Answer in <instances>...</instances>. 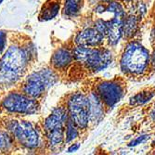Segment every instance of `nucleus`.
<instances>
[{
	"mask_svg": "<svg viewBox=\"0 0 155 155\" xmlns=\"http://www.w3.org/2000/svg\"><path fill=\"white\" fill-rule=\"evenodd\" d=\"M35 57V48L28 37L12 40L0 57V89L17 87L29 74Z\"/></svg>",
	"mask_w": 155,
	"mask_h": 155,
	"instance_id": "f257e3e1",
	"label": "nucleus"
},
{
	"mask_svg": "<svg viewBox=\"0 0 155 155\" xmlns=\"http://www.w3.org/2000/svg\"><path fill=\"white\" fill-rule=\"evenodd\" d=\"M0 124L12 136L18 150L36 151L45 147L43 133L36 124L12 115L2 117Z\"/></svg>",
	"mask_w": 155,
	"mask_h": 155,
	"instance_id": "f03ea898",
	"label": "nucleus"
},
{
	"mask_svg": "<svg viewBox=\"0 0 155 155\" xmlns=\"http://www.w3.org/2000/svg\"><path fill=\"white\" fill-rule=\"evenodd\" d=\"M69 119L66 105L55 107L42 123L41 130L45 147L50 151H59L65 143V128Z\"/></svg>",
	"mask_w": 155,
	"mask_h": 155,
	"instance_id": "7ed1b4c3",
	"label": "nucleus"
},
{
	"mask_svg": "<svg viewBox=\"0 0 155 155\" xmlns=\"http://www.w3.org/2000/svg\"><path fill=\"white\" fill-rule=\"evenodd\" d=\"M57 82L58 75L52 68H42L28 74L16 88L27 96L40 101Z\"/></svg>",
	"mask_w": 155,
	"mask_h": 155,
	"instance_id": "20e7f679",
	"label": "nucleus"
},
{
	"mask_svg": "<svg viewBox=\"0 0 155 155\" xmlns=\"http://www.w3.org/2000/svg\"><path fill=\"white\" fill-rule=\"evenodd\" d=\"M40 109V101L27 96L17 88L6 94L0 101V114L6 115H33L39 112Z\"/></svg>",
	"mask_w": 155,
	"mask_h": 155,
	"instance_id": "39448f33",
	"label": "nucleus"
},
{
	"mask_svg": "<svg viewBox=\"0 0 155 155\" xmlns=\"http://www.w3.org/2000/svg\"><path fill=\"white\" fill-rule=\"evenodd\" d=\"M149 51L138 42L126 46L121 58V68L125 74L138 75L143 74L150 63Z\"/></svg>",
	"mask_w": 155,
	"mask_h": 155,
	"instance_id": "423d86ee",
	"label": "nucleus"
},
{
	"mask_svg": "<svg viewBox=\"0 0 155 155\" xmlns=\"http://www.w3.org/2000/svg\"><path fill=\"white\" fill-rule=\"evenodd\" d=\"M74 59L93 72L107 68L111 62V53L108 49L76 46L73 49Z\"/></svg>",
	"mask_w": 155,
	"mask_h": 155,
	"instance_id": "0eeeda50",
	"label": "nucleus"
},
{
	"mask_svg": "<svg viewBox=\"0 0 155 155\" xmlns=\"http://www.w3.org/2000/svg\"><path fill=\"white\" fill-rule=\"evenodd\" d=\"M66 108L69 118L75 124L79 130L86 129L90 121V104L88 97L79 92L73 93L67 98Z\"/></svg>",
	"mask_w": 155,
	"mask_h": 155,
	"instance_id": "6e6552de",
	"label": "nucleus"
},
{
	"mask_svg": "<svg viewBox=\"0 0 155 155\" xmlns=\"http://www.w3.org/2000/svg\"><path fill=\"white\" fill-rule=\"evenodd\" d=\"M97 94L107 107L114 106L124 95V90L120 84L114 81H105L97 87Z\"/></svg>",
	"mask_w": 155,
	"mask_h": 155,
	"instance_id": "1a4fd4ad",
	"label": "nucleus"
},
{
	"mask_svg": "<svg viewBox=\"0 0 155 155\" xmlns=\"http://www.w3.org/2000/svg\"><path fill=\"white\" fill-rule=\"evenodd\" d=\"M104 37L105 35L98 31L96 27H89L78 33L75 37V44L76 46L96 48L103 43Z\"/></svg>",
	"mask_w": 155,
	"mask_h": 155,
	"instance_id": "9d476101",
	"label": "nucleus"
},
{
	"mask_svg": "<svg viewBox=\"0 0 155 155\" xmlns=\"http://www.w3.org/2000/svg\"><path fill=\"white\" fill-rule=\"evenodd\" d=\"M74 60L73 50L66 48H60L51 56L50 66L55 72H62L68 69Z\"/></svg>",
	"mask_w": 155,
	"mask_h": 155,
	"instance_id": "9b49d317",
	"label": "nucleus"
},
{
	"mask_svg": "<svg viewBox=\"0 0 155 155\" xmlns=\"http://www.w3.org/2000/svg\"><path fill=\"white\" fill-rule=\"evenodd\" d=\"M61 7V0H46L40 8L38 20L40 21H48L53 20L59 14Z\"/></svg>",
	"mask_w": 155,
	"mask_h": 155,
	"instance_id": "f8f14e48",
	"label": "nucleus"
},
{
	"mask_svg": "<svg viewBox=\"0 0 155 155\" xmlns=\"http://www.w3.org/2000/svg\"><path fill=\"white\" fill-rule=\"evenodd\" d=\"M123 21L124 19L119 18H112L109 21L107 37L109 43L112 46L116 45L123 36Z\"/></svg>",
	"mask_w": 155,
	"mask_h": 155,
	"instance_id": "ddd939ff",
	"label": "nucleus"
},
{
	"mask_svg": "<svg viewBox=\"0 0 155 155\" xmlns=\"http://www.w3.org/2000/svg\"><path fill=\"white\" fill-rule=\"evenodd\" d=\"M17 147L14 142V139L9 132L0 124V154L10 153L17 150Z\"/></svg>",
	"mask_w": 155,
	"mask_h": 155,
	"instance_id": "4468645a",
	"label": "nucleus"
},
{
	"mask_svg": "<svg viewBox=\"0 0 155 155\" xmlns=\"http://www.w3.org/2000/svg\"><path fill=\"white\" fill-rule=\"evenodd\" d=\"M88 98L90 104V121L97 122L103 114V102L97 93H91Z\"/></svg>",
	"mask_w": 155,
	"mask_h": 155,
	"instance_id": "2eb2a0df",
	"label": "nucleus"
},
{
	"mask_svg": "<svg viewBox=\"0 0 155 155\" xmlns=\"http://www.w3.org/2000/svg\"><path fill=\"white\" fill-rule=\"evenodd\" d=\"M84 4V0H64L63 15L68 18H73L80 13Z\"/></svg>",
	"mask_w": 155,
	"mask_h": 155,
	"instance_id": "dca6fc26",
	"label": "nucleus"
},
{
	"mask_svg": "<svg viewBox=\"0 0 155 155\" xmlns=\"http://www.w3.org/2000/svg\"><path fill=\"white\" fill-rule=\"evenodd\" d=\"M137 16L133 14L124 18L123 21V35L127 38L132 37L137 30Z\"/></svg>",
	"mask_w": 155,
	"mask_h": 155,
	"instance_id": "f3484780",
	"label": "nucleus"
},
{
	"mask_svg": "<svg viewBox=\"0 0 155 155\" xmlns=\"http://www.w3.org/2000/svg\"><path fill=\"white\" fill-rule=\"evenodd\" d=\"M154 92L153 91H141L137 93V95H135L134 97H132L130 98V105L132 106H139V105H143L146 102L150 101L151 98L154 96Z\"/></svg>",
	"mask_w": 155,
	"mask_h": 155,
	"instance_id": "a211bd4d",
	"label": "nucleus"
},
{
	"mask_svg": "<svg viewBox=\"0 0 155 155\" xmlns=\"http://www.w3.org/2000/svg\"><path fill=\"white\" fill-rule=\"evenodd\" d=\"M79 136V128L75 125V124L71 120L68 119L65 128V143H69L74 140Z\"/></svg>",
	"mask_w": 155,
	"mask_h": 155,
	"instance_id": "6ab92c4d",
	"label": "nucleus"
},
{
	"mask_svg": "<svg viewBox=\"0 0 155 155\" xmlns=\"http://www.w3.org/2000/svg\"><path fill=\"white\" fill-rule=\"evenodd\" d=\"M106 10L109 11L110 13H111L114 15V18H119V19H124L125 15H124V10L123 8V6L115 1V0H112V1H110L108 7L106 8Z\"/></svg>",
	"mask_w": 155,
	"mask_h": 155,
	"instance_id": "aec40b11",
	"label": "nucleus"
},
{
	"mask_svg": "<svg viewBox=\"0 0 155 155\" xmlns=\"http://www.w3.org/2000/svg\"><path fill=\"white\" fill-rule=\"evenodd\" d=\"M8 44V32L0 30V57L5 52Z\"/></svg>",
	"mask_w": 155,
	"mask_h": 155,
	"instance_id": "412c9836",
	"label": "nucleus"
},
{
	"mask_svg": "<svg viewBox=\"0 0 155 155\" xmlns=\"http://www.w3.org/2000/svg\"><path fill=\"white\" fill-rule=\"evenodd\" d=\"M95 27L100 31L101 34L104 35H107L108 33V28H109V21H104V20H97L95 22Z\"/></svg>",
	"mask_w": 155,
	"mask_h": 155,
	"instance_id": "4be33fe9",
	"label": "nucleus"
},
{
	"mask_svg": "<svg viewBox=\"0 0 155 155\" xmlns=\"http://www.w3.org/2000/svg\"><path fill=\"white\" fill-rule=\"evenodd\" d=\"M150 137L148 135H142V136H139L137 138H136L135 140H133V141L129 144V146H137L138 144H141L143 143L145 140H147Z\"/></svg>",
	"mask_w": 155,
	"mask_h": 155,
	"instance_id": "5701e85b",
	"label": "nucleus"
},
{
	"mask_svg": "<svg viewBox=\"0 0 155 155\" xmlns=\"http://www.w3.org/2000/svg\"><path fill=\"white\" fill-rule=\"evenodd\" d=\"M80 148V145L79 143H75V144H73L69 147L68 149V152H74V151H77Z\"/></svg>",
	"mask_w": 155,
	"mask_h": 155,
	"instance_id": "b1692460",
	"label": "nucleus"
},
{
	"mask_svg": "<svg viewBox=\"0 0 155 155\" xmlns=\"http://www.w3.org/2000/svg\"><path fill=\"white\" fill-rule=\"evenodd\" d=\"M152 64H153V66H154V68H155V49H154L153 55H152Z\"/></svg>",
	"mask_w": 155,
	"mask_h": 155,
	"instance_id": "393cba45",
	"label": "nucleus"
},
{
	"mask_svg": "<svg viewBox=\"0 0 155 155\" xmlns=\"http://www.w3.org/2000/svg\"><path fill=\"white\" fill-rule=\"evenodd\" d=\"M104 2H110V1H112V0H103Z\"/></svg>",
	"mask_w": 155,
	"mask_h": 155,
	"instance_id": "a878e982",
	"label": "nucleus"
},
{
	"mask_svg": "<svg viewBox=\"0 0 155 155\" xmlns=\"http://www.w3.org/2000/svg\"><path fill=\"white\" fill-rule=\"evenodd\" d=\"M3 1H4V0H0V5H1V3H2Z\"/></svg>",
	"mask_w": 155,
	"mask_h": 155,
	"instance_id": "bb28decb",
	"label": "nucleus"
},
{
	"mask_svg": "<svg viewBox=\"0 0 155 155\" xmlns=\"http://www.w3.org/2000/svg\"><path fill=\"white\" fill-rule=\"evenodd\" d=\"M153 143H154V144H155V139H154V141H153Z\"/></svg>",
	"mask_w": 155,
	"mask_h": 155,
	"instance_id": "cd10ccee",
	"label": "nucleus"
}]
</instances>
